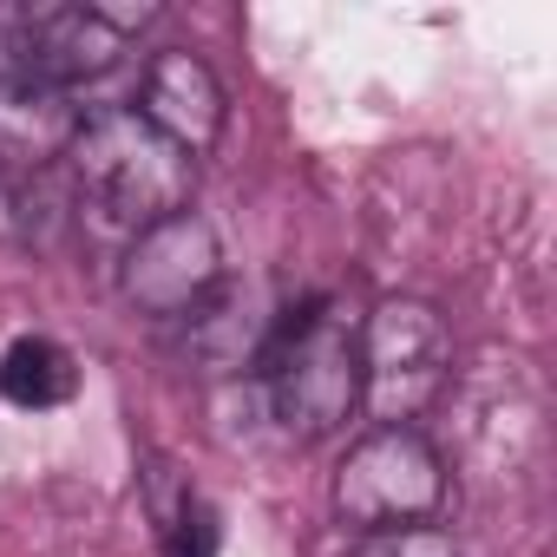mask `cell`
I'll return each instance as SVG.
<instances>
[{
  "instance_id": "obj_6",
  "label": "cell",
  "mask_w": 557,
  "mask_h": 557,
  "mask_svg": "<svg viewBox=\"0 0 557 557\" xmlns=\"http://www.w3.org/2000/svg\"><path fill=\"white\" fill-rule=\"evenodd\" d=\"M132 112H138L151 132H164L184 158H203V151L223 138V119H230L216 73H210L197 53H184V47H171V53H158V60L145 66V92H138Z\"/></svg>"
},
{
  "instance_id": "obj_1",
  "label": "cell",
  "mask_w": 557,
  "mask_h": 557,
  "mask_svg": "<svg viewBox=\"0 0 557 557\" xmlns=\"http://www.w3.org/2000/svg\"><path fill=\"white\" fill-rule=\"evenodd\" d=\"M79 203L99 210L119 230H151L177 210H190L197 190V158H184L164 132H151L132 106H99L79 119L73 145H66Z\"/></svg>"
},
{
  "instance_id": "obj_9",
  "label": "cell",
  "mask_w": 557,
  "mask_h": 557,
  "mask_svg": "<svg viewBox=\"0 0 557 557\" xmlns=\"http://www.w3.org/2000/svg\"><path fill=\"white\" fill-rule=\"evenodd\" d=\"M0 394H8L14 407H66L79 394V361L47 342V335H21L8 355H0Z\"/></svg>"
},
{
  "instance_id": "obj_12",
  "label": "cell",
  "mask_w": 557,
  "mask_h": 557,
  "mask_svg": "<svg viewBox=\"0 0 557 557\" xmlns=\"http://www.w3.org/2000/svg\"><path fill=\"white\" fill-rule=\"evenodd\" d=\"M164 557H216V518H210L197 498H184V511L171 518V531H164Z\"/></svg>"
},
{
  "instance_id": "obj_2",
  "label": "cell",
  "mask_w": 557,
  "mask_h": 557,
  "mask_svg": "<svg viewBox=\"0 0 557 557\" xmlns=\"http://www.w3.org/2000/svg\"><path fill=\"white\" fill-rule=\"evenodd\" d=\"M256 374L269 381V407L296 440H329L361 407V342L322 296L283 309L262 329Z\"/></svg>"
},
{
  "instance_id": "obj_5",
  "label": "cell",
  "mask_w": 557,
  "mask_h": 557,
  "mask_svg": "<svg viewBox=\"0 0 557 557\" xmlns=\"http://www.w3.org/2000/svg\"><path fill=\"white\" fill-rule=\"evenodd\" d=\"M119 289L138 315L158 322H190L216 289H223V249L216 230L197 210H177L151 230L132 236L125 262H119Z\"/></svg>"
},
{
  "instance_id": "obj_10",
  "label": "cell",
  "mask_w": 557,
  "mask_h": 557,
  "mask_svg": "<svg viewBox=\"0 0 557 557\" xmlns=\"http://www.w3.org/2000/svg\"><path fill=\"white\" fill-rule=\"evenodd\" d=\"M53 197H47V171L40 177H0V236L14 243H47L53 230Z\"/></svg>"
},
{
  "instance_id": "obj_11",
  "label": "cell",
  "mask_w": 557,
  "mask_h": 557,
  "mask_svg": "<svg viewBox=\"0 0 557 557\" xmlns=\"http://www.w3.org/2000/svg\"><path fill=\"white\" fill-rule=\"evenodd\" d=\"M355 557H459V544L440 524H400V531H368Z\"/></svg>"
},
{
  "instance_id": "obj_7",
  "label": "cell",
  "mask_w": 557,
  "mask_h": 557,
  "mask_svg": "<svg viewBox=\"0 0 557 557\" xmlns=\"http://www.w3.org/2000/svg\"><path fill=\"white\" fill-rule=\"evenodd\" d=\"M125 60V34L106 27L92 8H34L27 34H21V66L47 86H79V79H106Z\"/></svg>"
},
{
  "instance_id": "obj_4",
  "label": "cell",
  "mask_w": 557,
  "mask_h": 557,
  "mask_svg": "<svg viewBox=\"0 0 557 557\" xmlns=\"http://www.w3.org/2000/svg\"><path fill=\"white\" fill-rule=\"evenodd\" d=\"M440 505H446V466H440V453L426 446L420 426H374L335 466V511L361 537L426 524Z\"/></svg>"
},
{
  "instance_id": "obj_8",
  "label": "cell",
  "mask_w": 557,
  "mask_h": 557,
  "mask_svg": "<svg viewBox=\"0 0 557 557\" xmlns=\"http://www.w3.org/2000/svg\"><path fill=\"white\" fill-rule=\"evenodd\" d=\"M79 119L86 112L34 73L0 79V177H40L53 158H66Z\"/></svg>"
},
{
  "instance_id": "obj_3",
  "label": "cell",
  "mask_w": 557,
  "mask_h": 557,
  "mask_svg": "<svg viewBox=\"0 0 557 557\" xmlns=\"http://www.w3.org/2000/svg\"><path fill=\"white\" fill-rule=\"evenodd\" d=\"M355 342H361V407H374L381 426H407L440 400L453 374V329L433 302L387 296Z\"/></svg>"
}]
</instances>
